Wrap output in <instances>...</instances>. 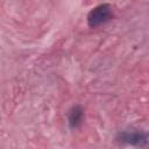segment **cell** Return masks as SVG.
Segmentation results:
<instances>
[{
	"instance_id": "cell-1",
	"label": "cell",
	"mask_w": 149,
	"mask_h": 149,
	"mask_svg": "<svg viewBox=\"0 0 149 149\" xmlns=\"http://www.w3.org/2000/svg\"><path fill=\"white\" fill-rule=\"evenodd\" d=\"M113 16L112 7L108 3H101L92 8L87 15V24L91 28H97L108 22Z\"/></svg>"
},
{
	"instance_id": "cell-2",
	"label": "cell",
	"mask_w": 149,
	"mask_h": 149,
	"mask_svg": "<svg viewBox=\"0 0 149 149\" xmlns=\"http://www.w3.org/2000/svg\"><path fill=\"white\" fill-rule=\"evenodd\" d=\"M116 140L120 143L134 146V147H146L148 144V134L141 129H125L118 134Z\"/></svg>"
},
{
	"instance_id": "cell-3",
	"label": "cell",
	"mask_w": 149,
	"mask_h": 149,
	"mask_svg": "<svg viewBox=\"0 0 149 149\" xmlns=\"http://www.w3.org/2000/svg\"><path fill=\"white\" fill-rule=\"evenodd\" d=\"M83 121H84V109L79 105L73 106L68 114V123H69L70 128L77 129L78 127L81 126Z\"/></svg>"
}]
</instances>
